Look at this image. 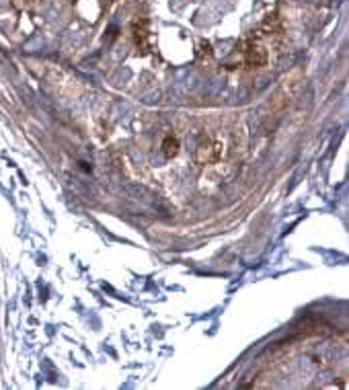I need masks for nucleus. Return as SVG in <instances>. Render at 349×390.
<instances>
[{
	"instance_id": "f257e3e1",
	"label": "nucleus",
	"mask_w": 349,
	"mask_h": 390,
	"mask_svg": "<svg viewBox=\"0 0 349 390\" xmlns=\"http://www.w3.org/2000/svg\"><path fill=\"white\" fill-rule=\"evenodd\" d=\"M222 154H224V146L216 140H211V142L200 144V148L195 152V160L200 164H216L222 158Z\"/></svg>"
},
{
	"instance_id": "f03ea898",
	"label": "nucleus",
	"mask_w": 349,
	"mask_h": 390,
	"mask_svg": "<svg viewBox=\"0 0 349 390\" xmlns=\"http://www.w3.org/2000/svg\"><path fill=\"white\" fill-rule=\"evenodd\" d=\"M245 62L251 68H263L267 64V52L263 48H259V46H253L245 54Z\"/></svg>"
},
{
	"instance_id": "7ed1b4c3",
	"label": "nucleus",
	"mask_w": 349,
	"mask_h": 390,
	"mask_svg": "<svg viewBox=\"0 0 349 390\" xmlns=\"http://www.w3.org/2000/svg\"><path fill=\"white\" fill-rule=\"evenodd\" d=\"M162 152H164L166 158L177 156V152H179V140L173 138V136H166L164 142H162Z\"/></svg>"
},
{
	"instance_id": "20e7f679",
	"label": "nucleus",
	"mask_w": 349,
	"mask_h": 390,
	"mask_svg": "<svg viewBox=\"0 0 349 390\" xmlns=\"http://www.w3.org/2000/svg\"><path fill=\"white\" fill-rule=\"evenodd\" d=\"M23 2H27V4H29V2H33V0H23Z\"/></svg>"
}]
</instances>
